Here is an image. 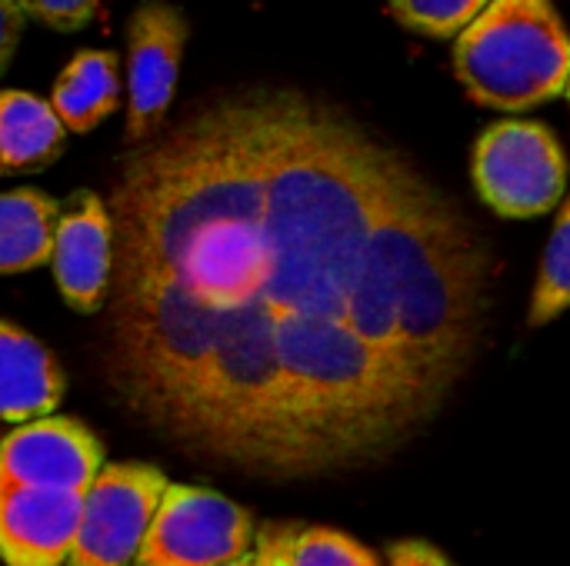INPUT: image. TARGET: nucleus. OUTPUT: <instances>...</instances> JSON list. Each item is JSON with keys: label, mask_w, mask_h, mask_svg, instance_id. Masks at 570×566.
<instances>
[{"label": "nucleus", "mask_w": 570, "mask_h": 566, "mask_svg": "<svg viewBox=\"0 0 570 566\" xmlns=\"http://www.w3.org/2000/svg\"><path fill=\"white\" fill-rule=\"evenodd\" d=\"M564 90H568V97H570V77H568V87H564Z\"/></svg>", "instance_id": "nucleus-22"}, {"label": "nucleus", "mask_w": 570, "mask_h": 566, "mask_svg": "<svg viewBox=\"0 0 570 566\" xmlns=\"http://www.w3.org/2000/svg\"><path fill=\"white\" fill-rule=\"evenodd\" d=\"M491 0H391L394 17L421 33L451 37L461 33Z\"/></svg>", "instance_id": "nucleus-16"}, {"label": "nucleus", "mask_w": 570, "mask_h": 566, "mask_svg": "<svg viewBox=\"0 0 570 566\" xmlns=\"http://www.w3.org/2000/svg\"><path fill=\"white\" fill-rule=\"evenodd\" d=\"M167 490V477L147 464L100 467L83 490L80 524L67 566H130Z\"/></svg>", "instance_id": "nucleus-5"}, {"label": "nucleus", "mask_w": 570, "mask_h": 566, "mask_svg": "<svg viewBox=\"0 0 570 566\" xmlns=\"http://www.w3.org/2000/svg\"><path fill=\"white\" fill-rule=\"evenodd\" d=\"M291 566H377V557L347 534L297 527L291 540Z\"/></svg>", "instance_id": "nucleus-15"}, {"label": "nucleus", "mask_w": 570, "mask_h": 566, "mask_svg": "<svg viewBox=\"0 0 570 566\" xmlns=\"http://www.w3.org/2000/svg\"><path fill=\"white\" fill-rule=\"evenodd\" d=\"M297 524H267L254 544V566H291V540Z\"/></svg>", "instance_id": "nucleus-18"}, {"label": "nucleus", "mask_w": 570, "mask_h": 566, "mask_svg": "<svg viewBox=\"0 0 570 566\" xmlns=\"http://www.w3.org/2000/svg\"><path fill=\"white\" fill-rule=\"evenodd\" d=\"M0 173H3V163H0Z\"/></svg>", "instance_id": "nucleus-23"}, {"label": "nucleus", "mask_w": 570, "mask_h": 566, "mask_svg": "<svg viewBox=\"0 0 570 566\" xmlns=\"http://www.w3.org/2000/svg\"><path fill=\"white\" fill-rule=\"evenodd\" d=\"M23 17H33L53 30H83L94 13H97V0H13Z\"/></svg>", "instance_id": "nucleus-17"}, {"label": "nucleus", "mask_w": 570, "mask_h": 566, "mask_svg": "<svg viewBox=\"0 0 570 566\" xmlns=\"http://www.w3.org/2000/svg\"><path fill=\"white\" fill-rule=\"evenodd\" d=\"M407 170L291 90L200 107L127 160L110 200L124 404L180 447L267 477L401 444L421 417L357 324L377 224Z\"/></svg>", "instance_id": "nucleus-1"}, {"label": "nucleus", "mask_w": 570, "mask_h": 566, "mask_svg": "<svg viewBox=\"0 0 570 566\" xmlns=\"http://www.w3.org/2000/svg\"><path fill=\"white\" fill-rule=\"evenodd\" d=\"M391 566H451V560L424 540H404L391 547Z\"/></svg>", "instance_id": "nucleus-20"}, {"label": "nucleus", "mask_w": 570, "mask_h": 566, "mask_svg": "<svg viewBox=\"0 0 570 566\" xmlns=\"http://www.w3.org/2000/svg\"><path fill=\"white\" fill-rule=\"evenodd\" d=\"M83 494L0 484V557L7 566L67 564Z\"/></svg>", "instance_id": "nucleus-9"}, {"label": "nucleus", "mask_w": 570, "mask_h": 566, "mask_svg": "<svg viewBox=\"0 0 570 566\" xmlns=\"http://www.w3.org/2000/svg\"><path fill=\"white\" fill-rule=\"evenodd\" d=\"M217 566H254V554L244 557V560H234V564H217Z\"/></svg>", "instance_id": "nucleus-21"}, {"label": "nucleus", "mask_w": 570, "mask_h": 566, "mask_svg": "<svg viewBox=\"0 0 570 566\" xmlns=\"http://www.w3.org/2000/svg\"><path fill=\"white\" fill-rule=\"evenodd\" d=\"M63 397L53 357L23 330L0 320V420L30 424L50 417Z\"/></svg>", "instance_id": "nucleus-10"}, {"label": "nucleus", "mask_w": 570, "mask_h": 566, "mask_svg": "<svg viewBox=\"0 0 570 566\" xmlns=\"http://www.w3.org/2000/svg\"><path fill=\"white\" fill-rule=\"evenodd\" d=\"M100 467V440L83 424L67 417L30 420L0 444V484L83 494Z\"/></svg>", "instance_id": "nucleus-7"}, {"label": "nucleus", "mask_w": 570, "mask_h": 566, "mask_svg": "<svg viewBox=\"0 0 570 566\" xmlns=\"http://www.w3.org/2000/svg\"><path fill=\"white\" fill-rule=\"evenodd\" d=\"M20 33H23V10L13 0H0V73L10 67Z\"/></svg>", "instance_id": "nucleus-19"}, {"label": "nucleus", "mask_w": 570, "mask_h": 566, "mask_svg": "<svg viewBox=\"0 0 570 566\" xmlns=\"http://www.w3.org/2000/svg\"><path fill=\"white\" fill-rule=\"evenodd\" d=\"M117 57L110 50H83L63 67L50 103L67 130L87 133L117 110Z\"/></svg>", "instance_id": "nucleus-12"}, {"label": "nucleus", "mask_w": 570, "mask_h": 566, "mask_svg": "<svg viewBox=\"0 0 570 566\" xmlns=\"http://www.w3.org/2000/svg\"><path fill=\"white\" fill-rule=\"evenodd\" d=\"M60 207L40 190L0 193V274L37 270L53 254Z\"/></svg>", "instance_id": "nucleus-13"}, {"label": "nucleus", "mask_w": 570, "mask_h": 566, "mask_svg": "<svg viewBox=\"0 0 570 566\" xmlns=\"http://www.w3.org/2000/svg\"><path fill=\"white\" fill-rule=\"evenodd\" d=\"M67 127L57 117L53 103L23 93H0V163L3 173H23L47 167L63 147Z\"/></svg>", "instance_id": "nucleus-11"}, {"label": "nucleus", "mask_w": 570, "mask_h": 566, "mask_svg": "<svg viewBox=\"0 0 570 566\" xmlns=\"http://www.w3.org/2000/svg\"><path fill=\"white\" fill-rule=\"evenodd\" d=\"M254 554V520L244 507L200 487H170L137 550V566H217Z\"/></svg>", "instance_id": "nucleus-4"}, {"label": "nucleus", "mask_w": 570, "mask_h": 566, "mask_svg": "<svg viewBox=\"0 0 570 566\" xmlns=\"http://www.w3.org/2000/svg\"><path fill=\"white\" fill-rule=\"evenodd\" d=\"M187 43V20L174 3L147 0L137 7L127 27V57H130V110H127V140L147 143L177 87L180 53Z\"/></svg>", "instance_id": "nucleus-6"}, {"label": "nucleus", "mask_w": 570, "mask_h": 566, "mask_svg": "<svg viewBox=\"0 0 570 566\" xmlns=\"http://www.w3.org/2000/svg\"><path fill=\"white\" fill-rule=\"evenodd\" d=\"M458 77L494 110H528L568 87L570 37L551 0H491L458 37Z\"/></svg>", "instance_id": "nucleus-2"}, {"label": "nucleus", "mask_w": 570, "mask_h": 566, "mask_svg": "<svg viewBox=\"0 0 570 566\" xmlns=\"http://www.w3.org/2000/svg\"><path fill=\"white\" fill-rule=\"evenodd\" d=\"M474 180L481 200L501 217H541L564 193V150L548 127L504 120L478 140Z\"/></svg>", "instance_id": "nucleus-3"}, {"label": "nucleus", "mask_w": 570, "mask_h": 566, "mask_svg": "<svg viewBox=\"0 0 570 566\" xmlns=\"http://www.w3.org/2000/svg\"><path fill=\"white\" fill-rule=\"evenodd\" d=\"M53 280L77 314H97L114 280V217L94 190L70 197L53 230Z\"/></svg>", "instance_id": "nucleus-8"}, {"label": "nucleus", "mask_w": 570, "mask_h": 566, "mask_svg": "<svg viewBox=\"0 0 570 566\" xmlns=\"http://www.w3.org/2000/svg\"><path fill=\"white\" fill-rule=\"evenodd\" d=\"M570 307V200L561 210L544 264H541V277H538V290H534V304H531V324H548L558 314H564Z\"/></svg>", "instance_id": "nucleus-14"}]
</instances>
